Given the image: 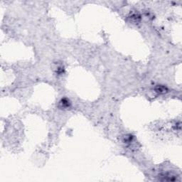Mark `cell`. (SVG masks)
I'll use <instances>...</instances> for the list:
<instances>
[{
	"label": "cell",
	"instance_id": "6da1fadb",
	"mask_svg": "<svg viewBox=\"0 0 182 182\" xmlns=\"http://www.w3.org/2000/svg\"><path fill=\"white\" fill-rule=\"evenodd\" d=\"M60 104L61 105L62 108H63H63H68V107H69V105H70L69 100H68V99H66V98L62 99L61 101L60 102Z\"/></svg>",
	"mask_w": 182,
	"mask_h": 182
}]
</instances>
